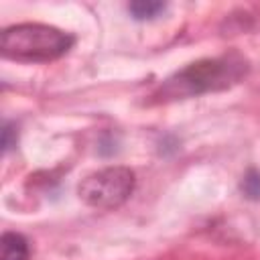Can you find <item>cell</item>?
<instances>
[{
  "mask_svg": "<svg viewBox=\"0 0 260 260\" xmlns=\"http://www.w3.org/2000/svg\"><path fill=\"white\" fill-rule=\"evenodd\" d=\"M73 45V37L47 24L26 22L10 26L0 37V51L14 61H51L61 57Z\"/></svg>",
  "mask_w": 260,
  "mask_h": 260,
  "instance_id": "6da1fadb",
  "label": "cell"
},
{
  "mask_svg": "<svg viewBox=\"0 0 260 260\" xmlns=\"http://www.w3.org/2000/svg\"><path fill=\"white\" fill-rule=\"evenodd\" d=\"M244 69H246L244 61L234 59V57L199 61V63H193L187 69L179 71L177 75L169 77L160 85L156 95L160 100H177V98L199 95V93H205L211 89H221V87L238 81Z\"/></svg>",
  "mask_w": 260,
  "mask_h": 260,
  "instance_id": "7a4b0ae2",
  "label": "cell"
},
{
  "mask_svg": "<svg viewBox=\"0 0 260 260\" xmlns=\"http://www.w3.org/2000/svg\"><path fill=\"white\" fill-rule=\"evenodd\" d=\"M134 189V173L126 167H108L89 177L79 185V197L98 209H112L122 205Z\"/></svg>",
  "mask_w": 260,
  "mask_h": 260,
  "instance_id": "3957f363",
  "label": "cell"
},
{
  "mask_svg": "<svg viewBox=\"0 0 260 260\" xmlns=\"http://www.w3.org/2000/svg\"><path fill=\"white\" fill-rule=\"evenodd\" d=\"M0 260H28V244L20 234L6 232L0 240Z\"/></svg>",
  "mask_w": 260,
  "mask_h": 260,
  "instance_id": "277c9868",
  "label": "cell"
},
{
  "mask_svg": "<svg viewBox=\"0 0 260 260\" xmlns=\"http://www.w3.org/2000/svg\"><path fill=\"white\" fill-rule=\"evenodd\" d=\"M128 10L132 12L134 18L138 20H144V18H154L158 12L165 10V4L162 2H150V0H138V2H132L128 6Z\"/></svg>",
  "mask_w": 260,
  "mask_h": 260,
  "instance_id": "5b68a950",
  "label": "cell"
},
{
  "mask_svg": "<svg viewBox=\"0 0 260 260\" xmlns=\"http://www.w3.org/2000/svg\"><path fill=\"white\" fill-rule=\"evenodd\" d=\"M242 187H244V191H246L250 197L258 199V197H260V173H256V171H250V173L244 177V183H242Z\"/></svg>",
  "mask_w": 260,
  "mask_h": 260,
  "instance_id": "8992f818",
  "label": "cell"
}]
</instances>
